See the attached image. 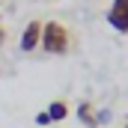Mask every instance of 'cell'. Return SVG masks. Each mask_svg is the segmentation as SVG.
Listing matches in <instances>:
<instances>
[{"label":"cell","instance_id":"cell-8","mask_svg":"<svg viewBox=\"0 0 128 128\" xmlns=\"http://www.w3.org/2000/svg\"><path fill=\"white\" fill-rule=\"evenodd\" d=\"M3 42H6V30L0 27V48H3Z\"/></svg>","mask_w":128,"mask_h":128},{"label":"cell","instance_id":"cell-2","mask_svg":"<svg viewBox=\"0 0 128 128\" xmlns=\"http://www.w3.org/2000/svg\"><path fill=\"white\" fill-rule=\"evenodd\" d=\"M107 24H110L116 33H128V0H110Z\"/></svg>","mask_w":128,"mask_h":128},{"label":"cell","instance_id":"cell-3","mask_svg":"<svg viewBox=\"0 0 128 128\" xmlns=\"http://www.w3.org/2000/svg\"><path fill=\"white\" fill-rule=\"evenodd\" d=\"M39 42H42V21H30L24 33H21V42H18V48L24 51V54H33V51H39Z\"/></svg>","mask_w":128,"mask_h":128},{"label":"cell","instance_id":"cell-5","mask_svg":"<svg viewBox=\"0 0 128 128\" xmlns=\"http://www.w3.org/2000/svg\"><path fill=\"white\" fill-rule=\"evenodd\" d=\"M48 116H51V122H63L66 116H68V104H66L63 98H54L48 104Z\"/></svg>","mask_w":128,"mask_h":128},{"label":"cell","instance_id":"cell-7","mask_svg":"<svg viewBox=\"0 0 128 128\" xmlns=\"http://www.w3.org/2000/svg\"><path fill=\"white\" fill-rule=\"evenodd\" d=\"M96 119H98V128H101L107 119H110V110H98V116H96Z\"/></svg>","mask_w":128,"mask_h":128},{"label":"cell","instance_id":"cell-9","mask_svg":"<svg viewBox=\"0 0 128 128\" xmlns=\"http://www.w3.org/2000/svg\"><path fill=\"white\" fill-rule=\"evenodd\" d=\"M122 128H128V113H125V125H122Z\"/></svg>","mask_w":128,"mask_h":128},{"label":"cell","instance_id":"cell-6","mask_svg":"<svg viewBox=\"0 0 128 128\" xmlns=\"http://www.w3.org/2000/svg\"><path fill=\"white\" fill-rule=\"evenodd\" d=\"M36 125H51V116H48V110L36 113Z\"/></svg>","mask_w":128,"mask_h":128},{"label":"cell","instance_id":"cell-1","mask_svg":"<svg viewBox=\"0 0 128 128\" xmlns=\"http://www.w3.org/2000/svg\"><path fill=\"white\" fill-rule=\"evenodd\" d=\"M39 48L45 54H51V57H63L66 51L72 48L68 27L60 24V21H42V42H39Z\"/></svg>","mask_w":128,"mask_h":128},{"label":"cell","instance_id":"cell-4","mask_svg":"<svg viewBox=\"0 0 128 128\" xmlns=\"http://www.w3.org/2000/svg\"><path fill=\"white\" fill-rule=\"evenodd\" d=\"M78 119H80L86 128H98V119H96V104H90V101L78 104Z\"/></svg>","mask_w":128,"mask_h":128}]
</instances>
